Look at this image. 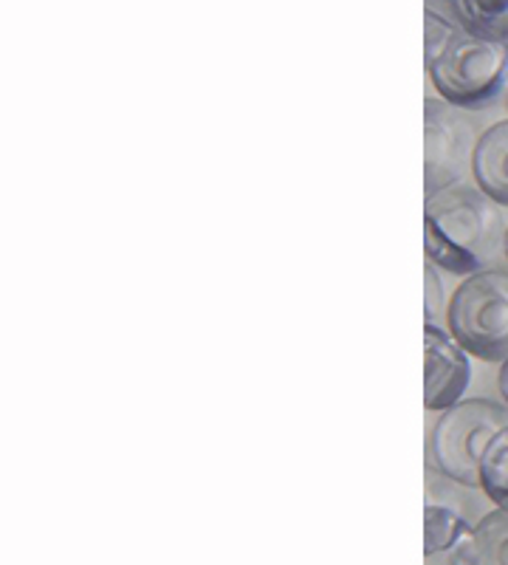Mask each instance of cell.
<instances>
[{"label":"cell","instance_id":"6da1fadb","mask_svg":"<svg viewBox=\"0 0 508 565\" xmlns=\"http://www.w3.org/2000/svg\"><path fill=\"white\" fill-rule=\"evenodd\" d=\"M506 232L502 206L480 186H446L424 204L426 260L452 275H477L489 269L502 255Z\"/></svg>","mask_w":508,"mask_h":565},{"label":"cell","instance_id":"7a4b0ae2","mask_svg":"<svg viewBox=\"0 0 508 565\" xmlns=\"http://www.w3.org/2000/svg\"><path fill=\"white\" fill-rule=\"evenodd\" d=\"M502 427H508L506 402L464 398L435 418L426 441V461L457 487L480 489V461Z\"/></svg>","mask_w":508,"mask_h":565},{"label":"cell","instance_id":"3957f363","mask_svg":"<svg viewBox=\"0 0 508 565\" xmlns=\"http://www.w3.org/2000/svg\"><path fill=\"white\" fill-rule=\"evenodd\" d=\"M441 99L461 110H483L508 94V40L461 32L426 68Z\"/></svg>","mask_w":508,"mask_h":565},{"label":"cell","instance_id":"277c9868","mask_svg":"<svg viewBox=\"0 0 508 565\" xmlns=\"http://www.w3.org/2000/svg\"><path fill=\"white\" fill-rule=\"evenodd\" d=\"M450 334L483 362L508 360V271L483 269L455 289L446 311Z\"/></svg>","mask_w":508,"mask_h":565},{"label":"cell","instance_id":"5b68a950","mask_svg":"<svg viewBox=\"0 0 508 565\" xmlns=\"http://www.w3.org/2000/svg\"><path fill=\"white\" fill-rule=\"evenodd\" d=\"M475 130L461 108L446 99L424 103V193L426 199L446 186L464 184L475 159Z\"/></svg>","mask_w":508,"mask_h":565},{"label":"cell","instance_id":"8992f818","mask_svg":"<svg viewBox=\"0 0 508 565\" xmlns=\"http://www.w3.org/2000/svg\"><path fill=\"white\" fill-rule=\"evenodd\" d=\"M472 382L469 353L464 345L437 326H424V407L426 411H450L464 402Z\"/></svg>","mask_w":508,"mask_h":565},{"label":"cell","instance_id":"52a82bcc","mask_svg":"<svg viewBox=\"0 0 508 565\" xmlns=\"http://www.w3.org/2000/svg\"><path fill=\"white\" fill-rule=\"evenodd\" d=\"M475 526L441 503L424 509V565H472Z\"/></svg>","mask_w":508,"mask_h":565},{"label":"cell","instance_id":"ba28073f","mask_svg":"<svg viewBox=\"0 0 508 565\" xmlns=\"http://www.w3.org/2000/svg\"><path fill=\"white\" fill-rule=\"evenodd\" d=\"M472 175L475 186L508 206V119L489 125L483 130L475 145V159H472Z\"/></svg>","mask_w":508,"mask_h":565},{"label":"cell","instance_id":"9c48e42d","mask_svg":"<svg viewBox=\"0 0 508 565\" xmlns=\"http://www.w3.org/2000/svg\"><path fill=\"white\" fill-rule=\"evenodd\" d=\"M464 32L452 0H424V65L430 68L455 34Z\"/></svg>","mask_w":508,"mask_h":565},{"label":"cell","instance_id":"30bf717a","mask_svg":"<svg viewBox=\"0 0 508 565\" xmlns=\"http://www.w3.org/2000/svg\"><path fill=\"white\" fill-rule=\"evenodd\" d=\"M466 32L508 40V0H452Z\"/></svg>","mask_w":508,"mask_h":565},{"label":"cell","instance_id":"8fae6325","mask_svg":"<svg viewBox=\"0 0 508 565\" xmlns=\"http://www.w3.org/2000/svg\"><path fill=\"white\" fill-rule=\"evenodd\" d=\"M472 565H508V512L495 509L475 526Z\"/></svg>","mask_w":508,"mask_h":565},{"label":"cell","instance_id":"7c38bea8","mask_svg":"<svg viewBox=\"0 0 508 565\" xmlns=\"http://www.w3.org/2000/svg\"><path fill=\"white\" fill-rule=\"evenodd\" d=\"M480 489L497 509L508 512V427L491 438L480 461Z\"/></svg>","mask_w":508,"mask_h":565},{"label":"cell","instance_id":"4fadbf2b","mask_svg":"<svg viewBox=\"0 0 508 565\" xmlns=\"http://www.w3.org/2000/svg\"><path fill=\"white\" fill-rule=\"evenodd\" d=\"M437 266L426 260L424 277H426V322H435L437 309H441V277H437Z\"/></svg>","mask_w":508,"mask_h":565},{"label":"cell","instance_id":"5bb4252c","mask_svg":"<svg viewBox=\"0 0 508 565\" xmlns=\"http://www.w3.org/2000/svg\"><path fill=\"white\" fill-rule=\"evenodd\" d=\"M497 387H500L502 402L508 405V360L500 365V373H497Z\"/></svg>","mask_w":508,"mask_h":565},{"label":"cell","instance_id":"9a60e30c","mask_svg":"<svg viewBox=\"0 0 508 565\" xmlns=\"http://www.w3.org/2000/svg\"><path fill=\"white\" fill-rule=\"evenodd\" d=\"M502 255H506V260H508V232H506V246H502Z\"/></svg>","mask_w":508,"mask_h":565},{"label":"cell","instance_id":"2e32d148","mask_svg":"<svg viewBox=\"0 0 508 565\" xmlns=\"http://www.w3.org/2000/svg\"><path fill=\"white\" fill-rule=\"evenodd\" d=\"M506 108H508V94H506Z\"/></svg>","mask_w":508,"mask_h":565}]
</instances>
